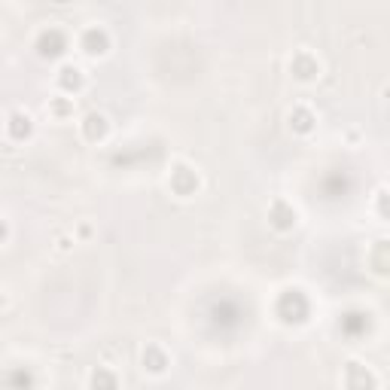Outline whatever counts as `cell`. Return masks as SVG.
<instances>
[{"label": "cell", "instance_id": "7a4b0ae2", "mask_svg": "<svg viewBox=\"0 0 390 390\" xmlns=\"http://www.w3.org/2000/svg\"><path fill=\"white\" fill-rule=\"evenodd\" d=\"M345 381H348V390H375V375L363 363H348Z\"/></svg>", "mask_w": 390, "mask_h": 390}, {"label": "cell", "instance_id": "5bb4252c", "mask_svg": "<svg viewBox=\"0 0 390 390\" xmlns=\"http://www.w3.org/2000/svg\"><path fill=\"white\" fill-rule=\"evenodd\" d=\"M3 238H6V223L0 220V241H3Z\"/></svg>", "mask_w": 390, "mask_h": 390}, {"label": "cell", "instance_id": "7c38bea8", "mask_svg": "<svg viewBox=\"0 0 390 390\" xmlns=\"http://www.w3.org/2000/svg\"><path fill=\"white\" fill-rule=\"evenodd\" d=\"M290 125L296 128V132H311V125H314V116H311L308 110H305V107H299V110L296 113H290Z\"/></svg>", "mask_w": 390, "mask_h": 390}, {"label": "cell", "instance_id": "277c9868", "mask_svg": "<svg viewBox=\"0 0 390 390\" xmlns=\"http://www.w3.org/2000/svg\"><path fill=\"white\" fill-rule=\"evenodd\" d=\"M6 132H10L12 141H25V137H30V132H34V119H30L25 110H15V113H10Z\"/></svg>", "mask_w": 390, "mask_h": 390}, {"label": "cell", "instance_id": "6da1fadb", "mask_svg": "<svg viewBox=\"0 0 390 390\" xmlns=\"http://www.w3.org/2000/svg\"><path fill=\"white\" fill-rule=\"evenodd\" d=\"M171 189L177 195H193L198 189V174L193 171V168H186V165H177L171 171Z\"/></svg>", "mask_w": 390, "mask_h": 390}, {"label": "cell", "instance_id": "30bf717a", "mask_svg": "<svg viewBox=\"0 0 390 390\" xmlns=\"http://www.w3.org/2000/svg\"><path fill=\"white\" fill-rule=\"evenodd\" d=\"M58 82H61V89L64 91H76V89H82V71L76 64H64L58 71Z\"/></svg>", "mask_w": 390, "mask_h": 390}, {"label": "cell", "instance_id": "8992f818", "mask_svg": "<svg viewBox=\"0 0 390 390\" xmlns=\"http://www.w3.org/2000/svg\"><path fill=\"white\" fill-rule=\"evenodd\" d=\"M37 46H40L43 55H61V52L67 49V37L61 34L58 28H49V30H43V34H40Z\"/></svg>", "mask_w": 390, "mask_h": 390}, {"label": "cell", "instance_id": "3957f363", "mask_svg": "<svg viewBox=\"0 0 390 390\" xmlns=\"http://www.w3.org/2000/svg\"><path fill=\"white\" fill-rule=\"evenodd\" d=\"M269 220H272V226H274V229L287 232V229H293V226H296V211L290 208L284 198H278V202L272 204V211H269Z\"/></svg>", "mask_w": 390, "mask_h": 390}, {"label": "cell", "instance_id": "52a82bcc", "mask_svg": "<svg viewBox=\"0 0 390 390\" xmlns=\"http://www.w3.org/2000/svg\"><path fill=\"white\" fill-rule=\"evenodd\" d=\"M290 71L299 76V80H314V76L320 73V64L311 52H299V55L290 61Z\"/></svg>", "mask_w": 390, "mask_h": 390}, {"label": "cell", "instance_id": "9c48e42d", "mask_svg": "<svg viewBox=\"0 0 390 390\" xmlns=\"http://www.w3.org/2000/svg\"><path fill=\"white\" fill-rule=\"evenodd\" d=\"M143 369H150V372H156V375H162V372L168 369V357H165V351H162V348H156V345H150L147 351H143Z\"/></svg>", "mask_w": 390, "mask_h": 390}, {"label": "cell", "instance_id": "4fadbf2b", "mask_svg": "<svg viewBox=\"0 0 390 390\" xmlns=\"http://www.w3.org/2000/svg\"><path fill=\"white\" fill-rule=\"evenodd\" d=\"M52 110H55L58 116H64L67 110H73V104H71V101H55V104H52Z\"/></svg>", "mask_w": 390, "mask_h": 390}, {"label": "cell", "instance_id": "9a60e30c", "mask_svg": "<svg viewBox=\"0 0 390 390\" xmlns=\"http://www.w3.org/2000/svg\"><path fill=\"white\" fill-rule=\"evenodd\" d=\"M0 305H3V290H0Z\"/></svg>", "mask_w": 390, "mask_h": 390}, {"label": "cell", "instance_id": "ba28073f", "mask_svg": "<svg viewBox=\"0 0 390 390\" xmlns=\"http://www.w3.org/2000/svg\"><path fill=\"white\" fill-rule=\"evenodd\" d=\"M110 132V122H107L104 113H89L86 119H82V134L89 137V141H101Z\"/></svg>", "mask_w": 390, "mask_h": 390}, {"label": "cell", "instance_id": "8fae6325", "mask_svg": "<svg viewBox=\"0 0 390 390\" xmlns=\"http://www.w3.org/2000/svg\"><path fill=\"white\" fill-rule=\"evenodd\" d=\"M91 390H119V381H116V375H113L110 369L98 366V369L91 372Z\"/></svg>", "mask_w": 390, "mask_h": 390}, {"label": "cell", "instance_id": "5b68a950", "mask_svg": "<svg viewBox=\"0 0 390 390\" xmlns=\"http://www.w3.org/2000/svg\"><path fill=\"white\" fill-rule=\"evenodd\" d=\"M80 46L89 52V55H104L107 46H110V37H107V30H104V28H89L86 34H82Z\"/></svg>", "mask_w": 390, "mask_h": 390}]
</instances>
